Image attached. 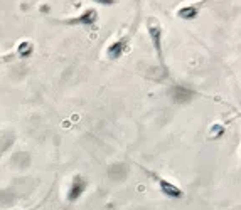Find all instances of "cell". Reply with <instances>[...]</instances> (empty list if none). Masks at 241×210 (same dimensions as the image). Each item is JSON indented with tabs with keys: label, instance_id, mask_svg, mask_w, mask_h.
<instances>
[{
	"label": "cell",
	"instance_id": "277c9868",
	"mask_svg": "<svg viewBox=\"0 0 241 210\" xmlns=\"http://www.w3.org/2000/svg\"><path fill=\"white\" fill-rule=\"evenodd\" d=\"M206 3H207V0H199V2H194V3H187V5L177 9V17L186 20V22H190V20L197 19V15L201 14V10H202V7Z\"/></svg>",
	"mask_w": 241,
	"mask_h": 210
},
{
	"label": "cell",
	"instance_id": "7a4b0ae2",
	"mask_svg": "<svg viewBox=\"0 0 241 210\" xmlns=\"http://www.w3.org/2000/svg\"><path fill=\"white\" fill-rule=\"evenodd\" d=\"M100 15L96 12V9H86L83 10L81 14L74 17H69V19H59L57 24L61 25H67V27H95L96 22H98Z\"/></svg>",
	"mask_w": 241,
	"mask_h": 210
},
{
	"label": "cell",
	"instance_id": "3957f363",
	"mask_svg": "<svg viewBox=\"0 0 241 210\" xmlns=\"http://www.w3.org/2000/svg\"><path fill=\"white\" fill-rule=\"evenodd\" d=\"M132 34H133V30L128 32V34L121 35V37H118L116 41H113L110 45L106 47V56L110 59H120L121 56H125L128 52V49H130V41H132Z\"/></svg>",
	"mask_w": 241,
	"mask_h": 210
},
{
	"label": "cell",
	"instance_id": "8992f818",
	"mask_svg": "<svg viewBox=\"0 0 241 210\" xmlns=\"http://www.w3.org/2000/svg\"><path fill=\"white\" fill-rule=\"evenodd\" d=\"M93 2L100 3V5H105V7H110V5H115L118 0H93Z\"/></svg>",
	"mask_w": 241,
	"mask_h": 210
},
{
	"label": "cell",
	"instance_id": "6da1fadb",
	"mask_svg": "<svg viewBox=\"0 0 241 210\" xmlns=\"http://www.w3.org/2000/svg\"><path fill=\"white\" fill-rule=\"evenodd\" d=\"M145 27H147V32H149V37H150V42H152L155 57L160 64V69L164 71L165 74H169L165 52H164V27H162L160 20L157 19V17H147Z\"/></svg>",
	"mask_w": 241,
	"mask_h": 210
},
{
	"label": "cell",
	"instance_id": "5b68a950",
	"mask_svg": "<svg viewBox=\"0 0 241 210\" xmlns=\"http://www.w3.org/2000/svg\"><path fill=\"white\" fill-rule=\"evenodd\" d=\"M170 98H172V101L177 103V104H187V103H190L196 98V91L187 89V88H184V86H175L174 89L170 91Z\"/></svg>",
	"mask_w": 241,
	"mask_h": 210
}]
</instances>
